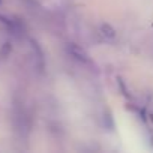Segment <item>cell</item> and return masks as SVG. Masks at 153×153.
Wrapping results in <instances>:
<instances>
[{
	"label": "cell",
	"mask_w": 153,
	"mask_h": 153,
	"mask_svg": "<svg viewBox=\"0 0 153 153\" xmlns=\"http://www.w3.org/2000/svg\"><path fill=\"white\" fill-rule=\"evenodd\" d=\"M66 51H68V54L74 60H76V62L81 63V65H90L92 63V60H90L89 54L86 53V50L83 47H80L78 44H74V42L68 44L66 45Z\"/></svg>",
	"instance_id": "1"
},
{
	"label": "cell",
	"mask_w": 153,
	"mask_h": 153,
	"mask_svg": "<svg viewBox=\"0 0 153 153\" xmlns=\"http://www.w3.org/2000/svg\"><path fill=\"white\" fill-rule=\"evenodd\" d=\"M30 48H32L33 57H36V66H38V69L39 71H44V68H45V57H44L42 48L35 41H30Z\"/></svg>",
	"instance_id": "2"
},
{
	"label": "cell",
	"mask_w": 153,
	"mask_h": 153,
	"mask_svg": "<svg viewBox=\"0 0 153 153\" xmlns=\"http://www.w3.org/2000/svg\"><path fill=\"white\" fill-rule=\"evenodd\" d=\"M99 32H101V35H102L105 39H108V41H113V39H116V29H114L111 24H108V23H104V24H101V27H99Z\"/></svg>",
	"instance_id": "3"
}]
</instances>
